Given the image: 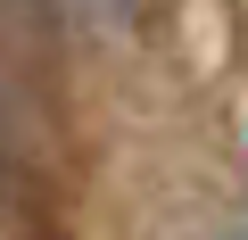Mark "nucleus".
I'll return each mask as SVG.
<instances>
[{"mask_svg": "<svg viewBox=\"0 0 248 240\" xmlns=\"http://www.w3.org/2000/svg\"><path fill=\"white\" fill-rule=\"evenodd\" d=\"M0 149H9V133H0Z\"/></svg>", "mask_w": 248, "mask_h": 240, "instance_id": "nucleus-1", "label": "nucleus"}, {"mask_svg": "<svg viewBox=\"0 0 248 240\" xmlns=\"http://www.w3.org/2000/svg\"><path fill=\"white\" fill-rule=\"evenodd\" d=\"M232 240H240V232H232Z\"/></svg>", "mask_w": 248, "mask_h": 240, "instance_id": "nucleus-2", "label": "nucleus"}]
</instances>
